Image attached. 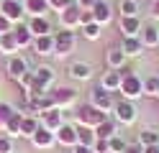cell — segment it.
<instances>
[{"label":"cell","mask_w":159,"mask_h":153,"mask_svg":"<svg viewBox=\"0 0 159 153\" xmlns=\"http://www.w3.org/2000/svg\"><path fill=\"white\" fill-rule=\"evenodd\" d=\"M108 120V112H103V110H98V107H93V105H82L77 110V122L80 125H85V128H98L100 122H105Z\"/></svg>","instance_id":"1"},{"label":"cell","mask_w":159,"mask_h":153,"mask_svg":"<svg viewBox=\"0 0 159 153\" xmlns=\"http://www.w3.org/2000/svg\"><path fill=\"white\" fill-rule=\"evenodd\" d=\"M121 95L126 97V100H136V97H141L144 95V79H139L134 71L131 74H126L123 79H121Z\"/></svg>","instance_id":"2"},{"label":"cell","mask_w":159,"mask_h":153,"mask_svg":"<svg viewBox=\"0 0 159 153\" xmlns=\"http://www.w3.org/2000/svg\"><path fill=\"white\" fill-rule=\"evenodd\" d=\"M75 49V31H59V33H54V54L57 56H67L72 54Z\"/></svg>","instance_id":"3"},{"label":"cell","mask_w":159,"mask_h":153,"mask_svg":"<svg viewBox=\"0 0 159 153\" xmlns=\"http://www.w3.org/2000/svg\"><path fill=\"white\" fill-rule=\"evenodd\" d=\"M90 105L93 107H98V110H103V112H108V110H113V92H108V89H103V87H95L93 92H90Z\"/></svg>","instance_id":"4"},{"label":"cell","mask_w":159,"mask_h":153,"mask_svg":"<svg viewBox=\"0 0 159 153\" xmlns=\"http://www.w3.org/2000/svg\"><path fill=\"white\" fill-rule=\"evenodd\" d=\"M113 110H116L118 122H123V125H131V122H136V105H134L131 100H121V102H116Z\"/></svg>","instance_id":"5"},{"label":"cell","mask_w":159,"mask_h":153,"mask_svg":"<svg viewBox=\"0 0 159 153\" xmlns=\"http://www.w3.org/2000/svg\"><path fill=\"white\" fill-rule=\"evenodd\" d=\"M23 13H26V8L18 0H3V5H0V15H5L11 23H21Z\"/></svg>","instance_id":"6"},{"label":"cell","mask_w":159,"mask_h":153,"mask_svg":"<svg viewBox=\"0 0 159 153\" xmlns=\"http://www.w3.org/2000/svg\"><path fill=\"white\" fill-rule=\"evenodd\" d=\"M80 13H82V8H80L77 3H69L62 13H59V20H62V28H67V31H72V28H77L80 26Z\"/></svg>","instance_id":"7"},{"label":"cell","mask_w":159,"mask_h":153,"mask_svg":"<svg viewBox=\"0 0 159 153\" xmlns=\"http://www.w3.org/2000/svg\"><path fill=\"white\" fill-rule=\"evenodd\" d=\"M52 97H54V107H72L75 102H77V89H72V87H59V89H54L52 92Z\"/></svg>","instance_id":"8"},{"label":"cell","mask_w":159,"mask_h":153,"mask_svg":"<svg viewBox=\"0 0 159 153\" xmlns=\"http://www.w3.org/2000/svg\"><path fill=\"white\" fill-rule=\"evenodd\" d=\"M41 125H44L46 130H52V133H57L59 128L64 125L62 110H59V107H52V110H46V112H41Z\"/></svg>","instance_id":"9"},{"label":"cell","mask_w":159,"mask_h":153,"mask_svg":"<svg viewBox=\"0 0 159 153\" xmlns=\"http://www.w3.org/2000/svg\"><path fill=\"white\" fill-rule=\"evenodd\" d=\"M54 135H57V143H59V146H67V148L77 146V125H67V122H64Z\"/></svg>","instance_id":"10"},{"label":"cell","mask_w":159,"mask_h":153,"mask_svg":"<svg viewBox=\"0 0 159 153\" xmlns=\"http://www.w3.org/2000/svg\"><path fill=\"white\" fill-rule=\"evenodd\" d=\"M31 143H34L36 148H52L54 143H57V135H54L52 130H46V128L41 125V128H39L34 135H31Z\"/></svg>","instance_id":"11"},{"label":"cell","mask_w":159,"mask_h":153,"mask_svg":"<svg viewBox=\"0 0 159 153\" xmlns=\"http://www.w3.org/2000/svg\"><path fill=\"white\" fill-rule=\"evenodd\" d=\"M26 71H28V61L23 56H11V61H8V77L18 82Z\"/></svg>","instance_id":"12"},{"label":"cell","mask_w":159,"mask_h":153,"mask_svg":"<svg viewBox=\"0 0 159 153\" xmlns=\"http://www.w3.org/2000/svg\"><path fill=\"white\" fill-rule=\"evenodd\" d=\"M34 49H36V54H39V56H49V54H54V36H52V33H46V36H36V38H34Z\"/></svg>","instance_id":"13"},{"label":"cell","mask_w":159,"mask_h":153,"mask_svg":"<svg viewBox=\"0 0 159 153\" xmlns=\"http://www.w3.org/2000/svg\"><path fill=\"white\" fill-rule=\"evenodd\" d=\"M121 79H123L121 71H118V69H111V71H105V74H103L100 87L108 89V92H116V89H121Z\"/></svg>","instance_id":"14"},{"label":"cell","mask_w":159,"mask_h":153,"mask_svg":"<svg viewBox=\"0 0 159 153\" xmlns=\"http://www.w3.org/2000/svg\"><path fill=\"white\" fill-rule=\"evenodd\" d=\"M69 77H72V79H80V82H85V79H90V77H93V66H90V64H85V61H75V64H69Z\"/></svg>","instance_id":"15"},{"label":"cell","mask_w":159,"mask_h":153,"mask_svg":"<svg viewBox=\"0 0 159 153\" xmlns=\"http://www.w3.org/2000/svg\"><path fill=\"white\" fill-rule=\"evenodd\" d=\"M93 18H95V23H108V20L113 18V13H111V5L105 3V0H98V3L93 5Z\"/></svg>","instance_id":"16"},{"label":"cell","mask_w":159,"mask_h":153,"mask_svg":"<svg viewBox=\"0 0 159 153\" xmlns=\"http://www.w3.org/2000/svg\"><path fill=\"white\" fill-rule=\"evenodd\" d=\"M123 54L126 56H141V51H144V44H141V38H136V36H123Z\"/></svg>","instance_id":"17"},{"label":"cell","mask_w":159,"mask_h":153,"mask_svg":"<svg viewBox=\"0 0 159 153\" xmlns=\"http://www.w3.org/2000/svg\"><path fill=\"white\" fill-rule=\"evenodd\" d=\"M28 28H31L34 36H46V33H52V23H49L44 15H34L31 23H28Z\"/></svg>","instance_id":"18"},{"label":"cell","mask_w":159,"mask_h":153,"mask_svg":"<svg viewBox=\"0 0 159 153\" xmlns=\"http://www.w3.org/2000/svg\"><path fill=\"white\" fill-rule=\"evenodd\" d=\"M121 31H123V36H139L141 33V20H139V15L121 18Z\"/></svg>","instance_id":"19"},{"label":"cell","mask_w":159,"mask_h":153,"mask_svg":"<svg viewBox=\"0 0 159 153\" xmlns=\"http://www.w3.org/2000/svg\"><path fill=\"white\" fill-rule=\"evenodd\" d=\"M144 46H157L159 44V28L157 26H141V33H139Z\"/></svg>","instance_id":"20"},{"label":"cell","mask_w":159,"mask_h":153,"mask_svg":"<svg viewBox=\"0 0 159 153\" xmlns=\"http://www.w3.org/2000/svg\"><path fill=\"white\" fill-rule=\"evenodd\" d=\"M18 49H21V46H18V41H16V36H13V31H8V33L0 36V51H3V54L16 56V51H18Z\"/></svg>","instance_id":"21"},{"label":"cell","mask_w":159,"mask_h":153,"mask_svg":"<svg viewBox=\"0 0 159 153\" xmlns=\"http://www.w3.org/2000/svg\"><path fill=\"white\" fill-rule=\"evenodd\" d=\"M13 36H16V41H18V46H31V44H34V38H36V36L31 33V28L23 26V23L13 28Z\"/></svg>","instance_id":"22"},{"label":"cell","mask_w":159,"mask_h":153,"mask_svg":"<svg viewBox=\"0 0 159 153\" xmlns=\"http://www.w3.org/2000/svg\"><path fill=\"white\" fill-rule=\"evenodd\" d=\"M39 128H41V122L36 120V115H23V120H21V135L23 138H31Z\"/></svg>","instance_id":"23"},{"label":"cell","mask_w":159,"mask_h":153,"mask_svg":"<svg viewBox=\"0 0 159 153\" xmlns=\"http://www.w3.org/2000/svg\"><path fill=\"white\" fill-rule=\"evenodd\" d=\"M105 61H108V66H111V69H121V66L126 64V54H123V49H108Z\"/></svg>","instance_id":"24"},{"label":"cell","mask_w":159,"mask_h":153,"mask_svg":"<svg viewBox=\"0 0 159 153\" xmlns=\"http://www.w3.org/2000/svg\"><path fill=\"white\" fill-rule=\"evenodd\" d=\"M98 140V135H95V130L93 128H85V125H80L77 128V143L80 146H87V148H93V143Z\"/></svg>","instance_id":"25"},{"label":"cell","mask_w":159,"mask_h":153,"mask_svg":"<svg viewBox=\"0 0 159 153\" xmlns=\"http://www.w3.org/2000/svg\"><path fill=\"white\" fill-rule=\"evenodd\" d=\"M21 120H23V112H16V115L5 122V135H11V138H21Z\"/></svg>","instance_id":"26"},{"label":"cell","mask_w":159,"mask_h":153,"mask_svg":"<svg viewBox=\"0 0 159 153\" xmlns=\"http://www.w3.org/2000/svg\"><path fill=\"white\" fill-rule=\"evenodd\" d=\"M116 133H118V130H116V122H113L111 117H108L105 122H100V125L95 128V135H98V138H105V140H111Z\"/></svg>","instance_id":"27"},{"label":"cell","mask_w":159,"mask_h":153,"mask_svg":"<svg viewBox=\"0 0 159 153\" xmlns=\"http://www.w3.org/2000/svg\"><path fill=\"white\" fill-rule=\"evenodd\" d=\"M23 8H26L31 15H44L46 8H49V3H46V0H26Z\"/></svg>","instance_id":"28"},{"label":"cell","mask_w":159,"mask_h":153,"mask_svg":"<svg viewBox=\"0 0 159 153\" xmlns=\"http://www.w3.org/2000/svg\"><path fill=\"white\" fill-rule=\"evenodd\" d=\"M139 143L144 146H159V130H141L139 133Z\"/></svg>","instance_id":"29"},{"label":"cell","mask_w":159,"mask_h":153,"mask_svg":"<svg viewBox=\"0 0 159 153\" xmlns=\"http://www.w3.org/2000/svg\"><path fill=\"white\" fill-rule=\"evenodd\" d=\"M118 10H121L123 18H128V15H139V3H136V0H121Z\"/></svg>","instance_id":"30"},{"label":"cell","mask_w":159,"mask_h":153,"mask_svg":"<svg viewBox=\"0 0 159 153\" xmlns=\"http://www.w3.org/2000/svg\"><path fill=\"white\" fill-rule=\"evenodd\" d=\"M16 115V107L8 105V102H0V128H5V122Z\"/></svg>","instance_id":"31"},{"label":"cell","mask_w":159,"mask_h":153,"mask_svg":"<svg viewBox=\"0 0 159 153\" xmlns=\"http://www.w3.org/2000/svg\"><path fill=\"white\" fill-rule=\"evenodd\" d=\"M144 95H152V97L159 95V77H146L144 79Z\"/></svg>","instance_id":"32"},{"label":"cell","mask_w":159,"mask_h":153,"mask_svg":"<svg viewBox=\"0 0 159 153\" xmlns=\"http://www.w3.org/2000/svg\"><path fill=\"white\" fill-rule=\"evenodd\" d=\"M82 33H85V38H90V41H95V38H100V23H87V26H82Z\"/></svg>","instance_id":"33"},{"label":"cell","mask_w":159,"mask_h":153,"mask_svg":"<svg viewBox=\"0 0 159 153\" xmlns=\"http://www.w3.org/2000/svg\"><path fill=\"white\" fill-rule=\"evenodd\" d=\"M108 146H111V153H123L128 146H126V140L123 138H118V135H113L111 140H108Z\"/></svg>","instance_id":"34"},{"label":"cell","mask_w":159,"mask_h":153,"mask_svg":"<svg viewBox=\"0 0 159 153\" xmlns=\"http://www.w3.org/2000/svg\"><path fill=\"white\" fill-rule=\"evenodd\" d=\"M0 153H13V138L0 135Z\"/></svg>","instance_id":"35"},{"label":"cell","mask_w":159,"mask_h":153,"mask_svg":"<svg viewBox=\"0 0 159 153\" xmlns=\"http://www.w3.org/2000/svg\"><path fill=\"white\" fill-rule=\"evenodd\" d=\"M93 151H95V153H111V146H108L105 138H98V140L93 143Z\"/></svg>","instance_id":"36"},{"label":"cell","mask_w":159,"mask_h":153,"mask_svg":"<svg viewBox=\"0 0 159 153\" xmlns=\"http://www.w3.org/2000/svg\"><path fill=\"white\" fill-rule=\"evenodd\" d=\"M46 3H49V8H52V10H59V13H62V10L69 5V0H46Z\"/></svg>","instance_id":"37"},{"label":"cell","mask_w":159,"mask_h":153,"mask_svg":"<svg viewBox=\"0 0 159 153\" xmlns=\"http://www.w3.org/2000/svg\"><path fill=\"white\" fill-rule=\"evenodd\" d=\"M93 10H82V13H80V26H87V23H93Z\"/></svg>","instance_id":"38"},{"label":"cell","mask_w":159,"mask_h":153,"mask_svg":"<svg viewBox=\"0 0 159 153\" xmlns=\"http://www.w3.org/2000/svg\"><path fill=\"white\" fill-rule=\"evenodd\" d=\"M8 31H13V28H11V20H8L5 15H0V36L8 33Z\"/></svg>","instance_id":"39"},{"label":"cell","mask_w":159,"mask_h":153,"mask_svg":"<svg viewBox=\"0 0 159 153\" xmlns=\"http://www.w3.org/2000/svg\"><path fill=\"white\" fill-rule=\"evenodd\" d=\"M98 3V0H77V5L82 8V10H93V5Z\"/></svg>","instance_id":"40"},{"label":"cell","mask_w":159,"mask_h":153,"mask_svg":"<svg viewBox=\"0 0 159 153\" xmlns=\"http://www.w3.org/2000/svg\"><path fill=\"white\" fill-rule=\"evenodd\" d=\"M93 148H87V146H80V143H77V146H72V153H90Z\"/></svg>","instance_id":"41"},{"label":"cell","mask_w":159,"mask_h":153,"mask_svg":"<svg viewBox=\"0 0 159 153\" xmlns=\"http://www.w3.org/2000/svg\"><path fill=\"white\" fill-rule=\"evenodd\" d=\"M141 153H159V146H144Z\"/></svg>","instance_id":"42"},{"label":"cell","mask_w":159,"mask_h":153,"mask_svg":"<svg viewBox=\"0 0 159 153\" xmlns=\"http://www.w3.org/2000/svg\"><path fill=\"white\" fill-rule=\"evenodd\" d=\"M152 15L159 18V0H154V3H152Z\"/></svg>","instance_id":"43"},{"label":"cell","mask_w":159,"mask_h":153,"mask_svg":"<svg viewBox=\"0 0 159 153\" xmlns=\"http://www.w3.org/2000/svg\"><path fill=\"white\" fill-rule=\"evenodd\" d=\"M123 153H141V148H139V146H128Z\"/></svg>","instance_id":"44"},{"label":"cell","mask_w":159,"mask_h":153,"mask_svg":"<svg viewBox=\"0 0 159 153\" xmlns=\"http://www.w3.org/2000/svg\"><path fill=\"white\" fill-rule=\"evenodd\" d=\"M0 5H3V0H0Z\"/></svg>","instance_id":"45"},{"label":"cell","mask_w":159,"mask_h":153,"mask_svg":"<svg viewBox=\"0 0 159 153\" xmlns=\"http://www.w3.org/2000/svg\"><path fill=\"white\" fill-rule=\"evenodd\" d=\"M90 153H95V151H90Z\"/></svg>","instance_id":"46"},{"label":"cell","mask_w":159,"mask_h":153,"mask_svg":"<svg viewBox=\"0 0 159 153\" xmlns=\"http://www.w3.org/2000/svg\"><path fill=\"white\" fill-rule=\"evenodd\" d=\"M157 97H159V95H157Z\"/></svg>","instance_id":"47"}]
</instances>
